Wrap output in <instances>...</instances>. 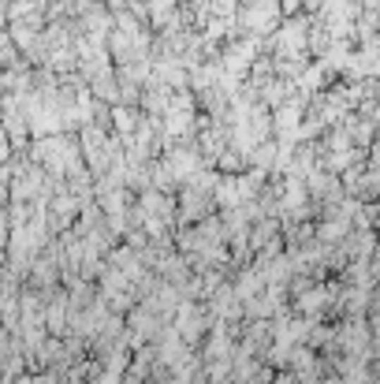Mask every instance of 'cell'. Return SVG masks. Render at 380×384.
Masks as SVG:
<instances>
[{
    "label": "cell",
    "instance_id": "1",
    "mask_svg": "<svg viewBox=\"0 0 380 384\" xmlns=\"http://www.w3.org/2000/svg\"><path fill=\"white\" fill-rule=\"evenodd\" d=\"M280 16H283L280 0H250L239 11V30H246L250 37H269L272 30H280Z\"/></svg>",
    "mask_w": 380,
    "mask_h": 384
},
{
    "label": "cell",
    "instance_id": "2",
    "mask_svg": "<svg viewBox=\"0 0 380 384\" xmlns=\"http://www.w3.org/2000/svg\"><path fill=\"white\" fill-rule=\"evenodd\" d=\"M269 45L280 52V60H302V52L309 49V26L306 19H287L276 37H269Z\"/></svg>",
    "mask_w": 380,
    "mask_h": 384
},
{
    "label": "cell",
    "instance_id": "3",
    "mask_svg": "<svg viewBox=\"0 0 380 384\" xmlns=\"http://www.w3.org/2000/svg\"><path fill=\"white\" fill-rule=\"evenodd\" d=\"M257 49H261V37H243V42L224 45V52H220V68L243 78L246 71H254V64H257Z\"/></svg>",
    "mask_w": 380,
    "mask_h": 384
},
{
    "label": "cell",
    "instance_id": "4",
    "mask_svg": "<svg viewBox=\"0 0 380 384\" xmlns=\"http://www.w3.org/2000/svg\"><path fill=\"white\" fill-rule=\"evenodd\" d=\"M112 120H116V127H120V131H123V135H127V131H130V127H135V116H130L127 109H116V112H112Z\"/></svg>",
    "mask_w": 380,
    "mask_h": 384
}]
</instances>
